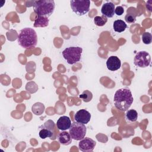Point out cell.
I'll return each instance as SVG.
<instances>
[{"instance_id": "cell-1", "label": "cell", "mask_w": 152, "mask_h": 152, "mask_svg": "<svg viewBox=\"0 0 152 152\" xmlns=\"http://www.w3.org/2000/svg\"><path fill=\"white\" fill-rule=\"evenodd\" d=\"M133 97L129 89L122 88L118 90L114 95L113 102L116 109L121 111H126L133 103Z\"/></svg>"}, {"instance_id": "cell-2", "label": "cell", "mask_w": 152, "mask_h": 152, "mask_svg": "<svg viewBox=\"0 0 152 152\" xmlns=\"http://www.w3.org/2000/svg\"><path fill=\"white\" fill-rule=\"evenodd\" d=\"M20 46L26 49L34 48L37 43V36L35 30L30 27L23 28L18 37Z\"/></svg>"}, {"instance_id": "cell-3", "label": "cell", "mask_w": 152, "mask_h": 152, "mask_svg": "<svg viewBox=\"0 0 152 152\" xmlns=\"http://www.w3.org/2000/svg\"><path fill=\"white\" fill-rule=\"evenodd\" d=\"M34 12L37 16H42L48 18L54 11L55 4L52 0L36 1L33 5Z\"/></svg>"}, {"instance_id": "cell-4", "label": "cell", "mask_w": 152, "mask_h": 152, "mask_svg": "<svg viewBox=\"0 0 152 152\" xmlns=\"http://www.w3.org/2000/svg\"><path fill=\"white\" fill-rule=\"evenodd\" d=\"M83 49L80 47H69L62 51V56L69 64H74L80 61Z\"/></svg>"}, {"instance_id": "cell-5", "label": "cell", "mask_w": 152, "mask_h": 152, "mask_svg": "<svg viewBox=\"0 0 152 152\" xmlns=\"http://www.w3.org/2000/svg\"><path fill=\"white\" fill-rule=\"evenodd\" d=\"M87 128L84 124L78 122H73L69 128V133L72 138L77 141L82 140L85 137Z\"/></svg>"}, {"instance_id": "cell-6", "label": "cell", "mask_w": 152, "mask_h": 152, "mask_svg": "<svg viewBox=\"0 0 152 152\" xmlns=\"http://www.w3.org/2000/svg\"><path fill=\"white\" fill-rule=\"evenodd\" d=\"M70 4L74 13L78 15H83L89 11L90 1L89 0H71Z\"/></svg>"}, {"instance_id": "cell-7", "label": "cell", "mask_w": 152, "mask_h": 152, "mask_svg": "<svg viewBox=\"0 0 152 152\" xmlns=\"http://www.w3.org/2000/svg\"><path fill=\"white\" fill-rule=\"evenodd\" d=\"M151 62V56L146 51L138 52L134 59V64L140 68L147 67Z\"/></svg>"}, {"instance_id": "cell-8", "label": "cell", "mask_w": 152, "mask_h": 152, "mask_svg": "<svg viewBox=\"0 0 152 152\" xmlns=\"http://www.w3.org/2000/svg\"><path fill=\"white\" fill-rule=\"evenodd\" d=\"M96 144V141L93 139L88 137H84L79 142L78 147L83 152H91L94 150Z\"/></svg>"}, {"instance_id": "cell-9", "label": "cell", "mask_w": 152, "mask_h": 152, "mask_svg": "<svg viewBox=\"0 0 152 152\" xmlns=\"http://www.w3.org/2000/svg\"><path fill=\"white\" fill-rule=\"evenodd\" d=\"M91 119L90 113L86 109H81L76 112L74 115V119L76 122L83 124H87Z\"/></svg>"}, {"instance_id": "cell-10", "label": "cell", "mask_w": 152, "mask_h": 152, "mask_svg": "<svg viewBox=\"0 0 152 152\" xmlns=\"http://www.w3.org/2000/svg\"><path fill=\"white\" fill-rule=\"evenodd\" d=\"M115 6L112 2H107L104 3L102 8L101 12L103 15L107 18H112L115 14Z\"/></svg>"}, {"instance_id": "cell-11", "label": "cell", "mask_w": 152, "mask_h": 152, "mask_svg": "<svg viewBox=\"0 0 152 152\" xmlns=\"http://www.w3.org/2000/svg\"><path fill=\"white\" fill-rule=\"evenodd\" d=\"M121 65V60L116 56H110L106 61V66L108 69L114 71L120 68Z\"/></svg>"}, {"instance_id": "cell-12", "label": "cell", "mask_w": 152, "mask_h": 152, "mask_svg": "<svg viewBox=\"0 0 152 152\" xmlns=\"http://www.w3.org/2000/svg\"><path fill=\"white\" fill-rule=\"evenodd\" d=\"M71 125V119L69 117L66 116H62L60 117L56 122V126L58 128L62 131H65L68 129Z\"/></svg>"}, {"instance_id": "cell-13", "label": "cell", "mask_w": 152, "mask_h": 152, "mask_svg": "<svg viewBox=\"0 0 152 152\" xmlns=\"http://www.w3.org/2000/svg\"><path fill=\"white\" fill-rule=\"evenodd\" d=\"M58 139L60 144L64 145H68L72 142V138L69 132L66 131H63L58 136Z\"/></svg>"}, {"instance_id": "cell-14", "label": "cell", "mask_w": 152, "mask_h": 152, "mask_svg": "<svg viewBox=\"0 0 152 152\" xmlns=\"http://www.w3.org/2000/svg\"><path fill=\"white\" fill-rule=\"evenodd\" d=\"M49 24V19L47 17L37 16L34 23V27H45Z\"/></svg>"}, {"instance_id": "cell-15", "label": "cell", "mask_w": 152, "mask_h": 152, "mask_svg": "<svg viewBox=\"0 0 152 152\" xmlns=\"http://www.w3.org/2000/svg\"><path fill=\"white\" fill-rule=\"evenodd\" d=\"M113 29L116 32L121 33L125 30L127 27V25L125 21L121 20H115L113 23Z\"/></svg>"}, {"instance_id": "cell-16", "label": "cell", "mask_w": 152, "mask_h": 152, "mask_svg": "<svg viewBox=\"0 0 152 152\" xmlns=\"http://www.w3.org/2000/svg\"><path fill=\"white\" fill-rule=\"evenodd\" d=\"M45 109L44 104L40 102L34 103L31 107L32 112L36 115H41L44 112Z\"/></svg>"}, {"instance_id": "cell-17", "label": "cell", "mask_w": 152, "mask_h": 152, "mask_svg": "<svg viewBox=\"0 0 152 152\" xmlns=\"http://www.w3.org/2000/svg\"><path fill=\"white\" fill-rule=\"evenodd\" d=\"M39 128L40 129L39 131V136L42 139H45L46 138H50L52 137L53 134L52 131L53 130L42 127L41 126L39 127Z\"/></svg>"}, {"instance_id": "cell-18", "label": "cell", "mask_w": 152, "mask_h": 152, "mask_svg": "<svg viewBox=\"0 0 152 152\" xmlns=\"http://www.w3.org/2000/svg\"><path fill=\"white\" fill-rule=\"evenodd\" d=\"M126 119L131 122H135L138 118V113L134 109H130L127 111L126 114Z\"/></svg>"}, {"instance_id": "cell-19", "label": "cell", "mask_w": 152, "mask_h": 152, "mask_svg": "<svg viewBox=\"0 0 152 152\" xmlns=\"http://www.w3.org/2000/svg\"><path fill=\"white\" fill-rule=\"evenodd\" d=\"M26 90L30 93H34L38 90V86L34 81H29L26 86Z\"/></svg>"}, {"instance_id": "cell-20", "label": "cell", "mask_w": 152, "mask_h": 152, "mask_svg": "<svg viewBox=\"0 0 152 152\" xmlns=\"http://www.w3.org/2000/svg\"><path fill=\"white\" fill-rule=\"evenodd\" d=\"M79 97L84 102H89L93 98V94L88 90H84L80 96Z\"/></svg>"}, {"instance_id": "cell-21", "label": "cell", "mask_w": 152, "mask_h": 152, "mask_svg": "<svg viewBox=\"0 0 152 152\" xmlns=\"http://www.w3.org/2000/svg\"><path fill=\"white\" fill-rule=\"evenodd\" d=\"M107 21V18L104 15L96 16L94 18V22L97 26H103Z\"/></svg>"}, {"instance_id": "cell-22", "label": "cell", "mask_w": 152, "mask_h": 152, "mask_svg": "<svg viewBox=\"0 0 152 152\" xmlns=\"http://www.w3.org/2000/svg\"><path fill=\"white\" fill-rule=\"evenodd\" d=\"M142 41L145 45H149L152 41V36L148 32H145L142 35Z\"/></svg>"}, {"instance_id": "cell-23", "label": "cell", "mask_w": 152, "mask_h": 152, "mask_svg": "<svg viewBox=\"0 0 152 152\" xmlns=\"http://www.w3.org/2000/svg\"><path fill=\"white\" fill-rule=\"evenodd\" d=\"M125 20L128 23H133L136 21V17L134 14L128 13L125 17Z\"/></svg>"}, {"instance_id": "cell-24", "label": "cell", "mask_w": 152, "mask_h": 152, "mask_svg": "<svg viewBox=\"0 0 152 152\" xmlns=\"http://www.w3.org/2000/svg\"><path fill=\"white\" fill-rule=\"evenodd\" d=\"M124 12V9L121 6H118L115 10V14H116L117 15H121Z\"/></svg>"}]
</instances>
